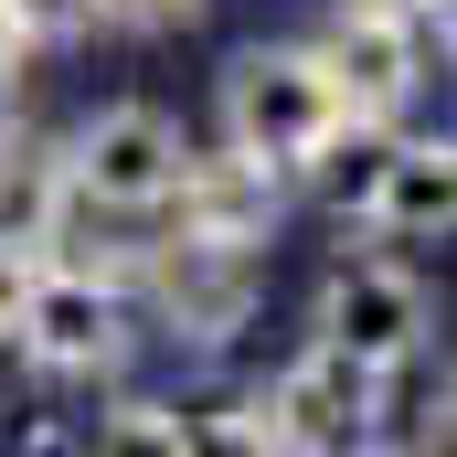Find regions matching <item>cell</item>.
<instances>
[{"label":"cell","instance_id":"obj_13","mask_svg":"<svg viewBox=\"0 0 457 457\" xmlns=\"http://www.w3.org/2000/svg\"><path fill=\"white\" fill-rule=\"evenodd\" d=\"M213 0H96V21L107 32H192Z\"/></svg>","mask_w":457,"mask_h":457},{"label":"cell","instance_id":"obj_12","mask_svg":"<svg viewBox=\"0 0 457 457\" xmlns=\"http://www.w3.org/2000/svg\"><path fill=\"white\" fill-rule=\"evenodd\" d=\"M0 32L21 54H64V43L96 32V0H0Z\"/></svg>","mask_w":457,"mask_h":457},{"label":"cell","instance_id":"obj_16","mask_svg":"<svg viewBox=\"0 0 457 457\" xmlns=\"http://www.w3.org/2000/svg\"><path fill=\"white\" fill-rule=\"evenodd\" d=\"M11 75H21V43H11V32H0V96H11Z\"/></svg>","mask_w":457,"mask_h":457},{"label":"cell","instance_id":"obj_11","mask_svg":"<svg viewBox=\"0 0 457 457\" xmlns=\"http://www.w3.org/2000/svg\"><path fill=\"white\" fill-rule=\"evenodd\" d=\"M96 447H160V457H181L192 447V415H181V394H149V383L117 372L107 404H96Z\"/></svg>","mask_w":457,"mask_h":457},{"label":"cell","instance_id":"obj_8","mask_svg":"<svg viewBox=\"0 0 457 457\" xmlns=\"http://www.w3.org/2000/svg\"><path fill=\"white\" fill-rule=\"evenodd\" d=\"M351 224L372 245H457V128H394L351 192Z\"/></svg>","mask_w":457,"mask_h":457},{"label":"cell","instance_id":"obj_9","mask_svg":"<svg viewBox=\"0 0 457 457\" xmlns=\"http://www.w3.org/2000/svg\"><path fill=\"white\" fill-rule=\"evenodd\" d=\"M287 224V170H266L255 149H192L181 160V192H170V234H203V245H245V255H266Z\"/></svg>","mask_w":457,"mask_h":457},{"label":"cell","instance_id":"obj_5","mask_svg":"<svg viewBox=\"0 0 457 457\" xmlns=\"http://www.w3.org/2000/svg\"><path fill=\"white\" fill-rule=\"evenodd\" d=\"M309 330H320V341H341V351H361L372 372L426 361V341H436V287H426L404 255H383V245L361 234V245H341V255L320 266Z\"/></svg>","mask_w":457,"mask_h":457},{"label":"cell","instance_id":"obj_3","mask_svg":"<svg viewBox=\"0 0 457 457\" xmlns=\"http://www.w3.org/2000/svg\"><path fill=\"white\" fill-rule=\"evenodd\" d=\"M309 43H320V64L341 75L351 128H361V138H394L404 107L426 96V75H436L426 0H330V21H320Z\"/></svg>","mask_w":457,"mask_h":457},{"label":"cell","instance_id":"obj_10","mask_svg":"<svg viewBox=\"0 0 457 457\" xmlns=\"http://www.w3.org/2000/svg\"><path fill=\"white\" fill-rule=\"evenodd\" d=\"M0 245H11V255H64V245H75L64 138H32V128L0 138Z\"/></svg>","mask_w":457,"mask_h":457},{"label":"cell","instance_id":"obj_15","mask_svg":"<svg viewBox=\"0 0 457 457\" xmlns=\"http://www.w3.org/2000/svg\"><path fill=\"white\" fill-rule=\"evenodd\" d=\"M426 436L457 447V361H447V383H436V404H426Z\"/></svg>","mask_w":457,"mask_h":457},{"label":"cell","instance_id":"obj_2","mask_svg":"<svg viewBox=\"0 0 457 457\" xmlns=\"http://www.w3.org/2000/svg\"><path fill=\"white\" fill-rule=\"evenodd\" d=\"M138 287L107 277V266H86V255H43L32 266V287H21V320H11V351L43 372V383H96L107 394L117 372H128V351H138Z\"/></svg>","mask_w":457,"mask_h":457},{"label":"cell","instance_id":"obj_4","mask_svg":"<svg viewBox=\"0 0 457 457\" xmlns=\"http://www.w3.org/2000/svg\"><path fill=\"white\" fill-rule=\"evenodd\" d=\"M181 117L149 107V96H107L96 117L64 128V170H75V213H170L181 192Z\"/></svg>","mask_w":457,"mask_h":457},{"label":"cell","instance_id":"obj_6","mask_svg":"<svg viewBox=\"0 0 457 457\" xmlns=\"http://www.w3.org/2000/svg\"><path fill=\"white\" fill-rule=\"evenodd\" d=\"M266 298V255L245 245H203V234H170L138 255V320L181 351H234V330L255 320Z\"/></svg>","mask_w":457,"mask_h":457},{"label":"cell","instance_id":"obj_1","mask_svg":"<svg viewBox=\"0 0 457 457\" xmlns=\"http://www.w3.org/2000/svg\"><path fill=\"white\" fill-rule=\"evenodd\" d=\"M213 128L234 149H255L266 170H287V181H320L361 138L341 75L320 64V43H245L224 64V86H213Z\"/></svg>","mask_w":457,"mask_h":457},{"label":"cell","instance_id":"obj_7","mask_svg":"<svg viewBox=\"0 0 457 457\" xmlns=\"http://www.w3.org/2000/svg\"><path fill=\"white\" fill-rule=\"evenodd\" d=\"M383 383L394 372H372L361 351L341 341H298L287 372H266V404H277V436L309 457H351V447H383Z\"/></svg>","mask_w":457,"mask_h":457},{"label":"cell","instance_id":"obj_14","mask_svg":"<svg viewBox=\"0 0 457 457\" xmlns=\"http://www.w3.org/2000/svg\"><path fill=\"white\" fill-rule=\"evenodd\" d=\"M426 43H436V64L457 75V0H426Z\"/></svg>","mask_w":457,"mask_h":457}]
</instances>
